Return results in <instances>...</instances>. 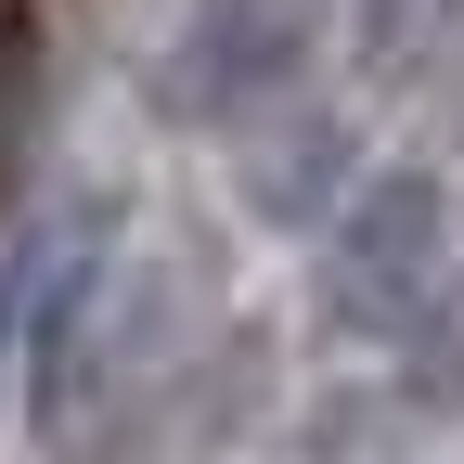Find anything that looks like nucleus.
I'll list each match as a JSON object with an SVG mask.
<instances>
[{
	"label": "nucleus",
	"mask_w": 464,
	"mask_h": 464,
	"mask_svg": "<svg viewBox=\"0 0 464 464\" xmlns=\"http://www.w3.org/2000/svg\"><path fill=\"white\" fill-rule=\"evenodd\" d=\"M439 181L426 168H387V181L335 219V258H323V297L362 310V335H400L426 297H439Z\"/></svg>",
	"instance_id": "obj_1"
},
{
	"label": "nucleus",
	"mask_w": 464,
	"mask_h": 464,
	"mask_svg": "<svg viewBox=\"0 0 464 464\" xmlns=\"http://www.w3.org/2000/svg\"><path fill=\"white\" fill-rule=\"evenodd\" d=\"M297 52H310V0H194L168 91H181L207 130H232V116H271L284 103Z\"/></svg>",
	"instance_id": "obj_2"
}]
</instances>
